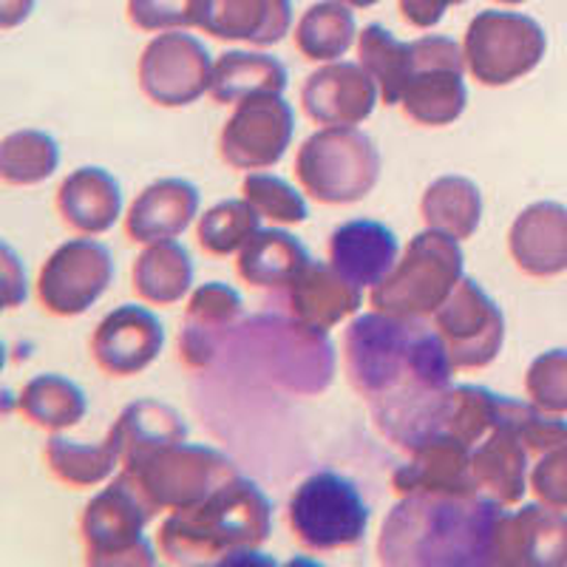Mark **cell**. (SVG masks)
I'll return each instance as SVG.
<instances>
[{
    "mask_svg": "<svg viewBox=\"0 0 567 567\" xmlns=\"http://www.w3.org/2000/svg\"><path fill=\"white\" fill-rule=\"evenodd\" d=\"M261 230V213L241 196L213 205L196 219V241L207 256H239L241 247Z\"/></svg>",
    "mask_w": 567,
    "mask_h": 567,
    "instance_id": "cell-38",
    "label": "cell"
},
{
    "mask_svg": "<svg viewBox=\"0 0 567 567\" xmlns=\"http://www.w3.org/2000/svg\"><path fill=\"white\" fill-rule=\"evenodd\" d=\"M463 45L443 34H423L412 40V80H409L400 111L423 128H445L463 116L468 105L465 89Z\"/></svg>",
    "mask_w": 567,
    "mask_h": 567,
    "instance_id": "cell-10",
    "label": "cell"
},
{
    "mask_svg": "<svg viewBox=\"0 0 567 567\" xmlns=\"http://www.w3.org/2000/svg\"><path fill=\"white\" fill-rule=\"evenodd\" d=\"M503 511L485 494L400 496L383 519L378 559L392 567H483Z\"/></svg>",
    "mask_w": 567,
    "mask_h": 567,
    "instance_id": "cell-2",
    "label": "cell"
},
{
    "mask_svg": "<svg viewBox=\"0 0 567 567\" xmlns=\"http://www.w3.org/2000/svg\"><path fill=\"white\" fill-rule=\"evenodd\" d=\"M287 65L267 52H225L213 65L210 97L219 105H239L256 94H284Z\"/></svg>",
    "mask_w": 567,
    "mask_h": 567,
    "instance_id": "cell-30",
    "label": "cell"
},
{
    "mask_svg": "<svg viewBox=\"0 0 567 567\" xmlns=\"http://www.w3.org/2000/svg\"><path fill=\"white\" fill-rule=\"evenodd\" d=\"M358 23L352 7L341 0L312 3L296 23V49L310 63H336L358 45Z\"/></svg>",
    "mask_w": 567,
    "mask_h": 567,
    "instance_id": "cell-34",
    "label": "cell"
},
{
    "mask_svg": "<svg viewBox=\"0 0 567 567\" xmlns=\"http://www.w3.org/2000/svg\"><path fill=\"white\" fill-rule=\"evenodd\" d=\"M18 409L32 425L58 434L65 429H74L85 417L89 400L74 381L63 378V374L45 372L34 374L32 381L20 389Z\"/></svg>",
    "mask_w": 567,
    "mask_h": 567,
    "instance_id": "cell-35",
    "label": "cell"
},
{
    "mask_svg": "<svg viewBox=\"0 0 567 567\" xmlns=\"http://www.w3.org/2000/svg\"><path fill=\"white\" fill-rule=\"evenodd\" d=\"M125 14L140 32H179L199 27V0H128Z\"/></svg>",
    "mask_w": 567,
    "mask_h": 567,
    "instance_id": "cell-41",
    "label": "cell"
},
{
    "mask_svg": "<svg viewBox=\"0 0 567 567\" xmlns=\"http://www.w3.org/2000/svg\"><path fill=\"white\" fill-rule=\"evenodd\" d=\"M381 103V89L361 63L336 60L312 71L301 85V105L318 125H361Z\"/></svg>",
    "mask_w": 567,
    "mask_h": 567,
    "instance_id": "cell-18",
    "label": "cell"
},
{
    "mask_svg": "<svg viewBox=\"0 0 567 567\" xmlns=\"http://www.w3.org/2000/svg\"><path fill=\"white\" fill-rule=\"evenodd\" d=\"M372 511L358 485L336 471H316L290 496L287 523L292 539L312 554L361 545Z\"/></svg>",
    "mask_w": 567,
    "mask_h": 567,
    "instance_id": "cell-7",
    "label": "cell"
},
{
    "mask_svg": "<svg viewBox=\"0 0 567 567\" xmlns=\"http://www.w3.org/2000/svg\"><path fill=\"white\" fill-rule=\"evenodd\" d=\"M114 252L94 236L60 245L38 272V301L49 316L78 318L114 284Z\"/></svg>",
    "mask_w": 567,
    "mask_h": 567,
    "instance_id": "cell-11",
    "label": "cell"
},
{
    "mask_svg": "<svg viewBox=\"0 0 567 567\" xmlns=\"http://www.w3.org/2000/svg\"><path fill=\"white\" fill-rule=\"evenodd\" d=\"M241 196L261 213V219H270L272 225H303L310 219L307 199L298 194L296 187L276 174H247L241 182Z\"/></svg>",
    "mask_w": 567,
    "mask_h": 567,
    "instance_id": "cell-39",
    "label": "cell"
},
{
    "mask_svg": "<svg viewBox=\"0 0 567 567\" xmlns=\"http://www.w3.org/2000/svg\"><path fill=\"white\" fill-rule=\"evenodd\" d=\"M519 409H523V400L508 398L503 423L496 425L483 443L474 445V454H471L480 494L491 496L505 508L523 503V496L530 488V468L536 463L516 425Z\"/></svg>",
    "mask_w": 567,
    "mask_h": 567,
    "instance_id": "cell-17",
    "label": "cell"
},
{
    "mask_svg": "<svg viewBox=\"0 0 567 567\" xmlns=\"http://www.w3.org/2000/svg\"><path fill=\"white\" fill-rule=\"evenodd\" d=\"M508 252L516 270L530 278L567 272V207L559 202L525 207L508 230Z\"/></svg>",
    "mask_w": 567,
    "mask_h": 567,
    "instance_id": "cell-22",
    "label": "cell"
},
{
    "mask_svg": "<svg viewBox=\"0 0 567 567\" xmlns=\"http://www.w3.org/2000/svg\"><path fill=\"white\" fill-rule=\"evenodd\" d=\"M432 321L457 369L474 372L491 367L505 347V316L499 303L468 276L434 312Z\"/></svg>",
    "mask_w": 567,
    "mask_h": 567,
    "instance_id": "cell-14",
    "label": "cell"
},
{
    "mask_svg": "<svg viewBox=\"0 0 567 567\" xmlns=\"http://www.w3.org/2000/svg\"><path fill=\"white\" fill-rule=\"evenodd\" d=\"M292 323L327 336L363 307V290L329 261H310L284 290Z\"/></svg>",
    "mask_w": 567,
    "mask_h": 567,
    "instance_id": "cell-21",
    "label": "cell"
},
{
    "mask_svg": "<svg viewBox=\"0 0 567 567\" xmlns=\"http://www.w3.org/2000/svg\"><path fill=\"white\" fill-rule=\"evenodd\" d=\"M548 34L539 20L523 12L485 9L471 20L463 38L468 74L485 89H505L539 69Z\"/></svg>",
    "mask_w": 567,
    "mask_h": 567,
    "instance_id": "cell-8",
    "label": "cell"
},
{
    "mask_svg": "<svg viewBox=\"0 0 567 567\" xmlns=\"http://www.w3.org/2000/svg\"><path fill=\"white\" fill-rule=\"evenodd\" d=\"M465 0H398L400 18L414 29H434L445 18V12Z\"/></svg>",
    "mask_w": 567,
    "mask_h": 567,
    "instance_id": "cell-43",
    "label": "cell"
},
{
    "mask_svg": "<svg viewBox=\"0 0 567 567\" xmlns=\"http://www.w3.org/2000/svg\"><path fill=\"white\" fill-rule=\"evenodd\" d=\"M400 241L392 227L374 219H352L329 236V265L358 287H378L394 270Z\"/></svg>",
    "mask_w": 567,
    "mask_h": 567,
    "instance_id": "cell-25",
    "label": "cell"
},
{
    "mask_svg": "<svg viewBox=\"0 0 567 567\" xmlns=\"http://www.w3.org/2000/svg\"><path fill=\"white\" fill-rule=\"evenodd\" d=\"M468 443L449 434L423 440L409 452V460L394 471L392 488L398 496L437 494V496H471L480 494L471 465Z\"/></svg>",
    "mask_w": 567,
    "mask_h": 567,
    "instance_id": "cell-19",
    "label": "cell"
},
{
    "mask_svg": "<svg viewBox=\"0 0 567 567\" xmlns=\"http://www.w3.org/2000/svg\"><path fill=\"white\" fill-rule=\"evenodd\" d=\"M343 372L367 400L374 429L403 452L434 437L440 394L457 372L449 347L423 318L363 312L343 332Z\"/></svg>",
    "mask_w": 567,
    "mask_h": 567,
    "instance_id": "cell-1",
    "label": "cell"
},
{
    "mask_svg": "<svg viewBox=\"0 0 567 567\" xmlns=\"http://www.w3.org/2000/svg\"><path fill=\"white\" fill-rule=\"evenodd\" d=\"M34 3L38 0H0V29L9 32V29L20 27L34 12Z\"/></svg>",
    "mask_w": 567,
    "mask_h": 567,
    "instance_id": "cell-45",
    "label": "cell"
},
{
    "mask_svg": "<svg viewBox=\"0 0 567 567\" xmlns=\"http://www.w3.org/2000/svg\"><path fill=\"white\" fill-rule=\"evenodd\" d=\"M465 278V252L449 233L425 227L398 258L394 270L372 287V310L400 318H434Z\"/></svg>",
    "mask_w": 567,
    "mask_h": 567,
    "instance_id": "cell-4",
    "label": "cell"
},
{
    "mask_svg": "<svg viewBox=\"0 0 567 567\" xmlns=\"http://www.w3.org/2000/svg\"><path fill=\"white\" fill-rule=\"evenodd\" d=\"M505 406H508V398L485 386H468V383L449 386L440 398L437 434L457 437L474 449L503 423Z\"/></svg>",
    "mask_w": 567,
    "mask_h": 567,
    "instance_id": "cell-31",
    "label": "cell"
},
{
    "mask_svg": "<svg viewBox=\"0 0 567 567\" xmlns=\"http://www.w3.org/2000/svg\"><path fill=\"white\" fill-rule=\"evenodd\" d=\"M213 65L207 45L199 38L179 32H162L145 45L136 69L140 91L159 109H185L210 94Z\"/></svg>",
    "mask_w": 567,
    "mask_h": 567,
    "instance_id": "cell-13",
    "label": "cell"
},
{
    "mask_svg": "<svg viewBox=\"0 0 567 567\" xmlns=\"http://www.w3.org/2000/svg\"><path fill=\"white\" fill-rule=\"evenodd\" d=\"M60 219L80 236H103L123 216V187L105 168L71 171L58 187Z\"/></svg>",
    "mask_w": 567,
    "mask_h": 567,
    "instance_id": "cell-26",
    "label": "cell"
},
{
    "mask_svg": "<svg viewBox=\"0 0 567 567\" xmlns=\"http://www.w3.org/2000/svg\"><path fill=\"white\" fill-rule=\"evenodd\" d=\"M165 349V327L148 307L123 303L97 323L91 336V358L109 378L145 372Z\"/></svg>",
    "mask_w": 567,
    "mask_h": 567,
    "instance_id": "cell-16",
    "label": "cell"
},
{
    "mask_svg": "<svg viewBox=\"0 0 567 567\" xmlns=\"http://www.w3.org/2000/svg\"><path fill=\"white\" fill-rule=\"evenodd\" d=\"M241 318H245V301L230 284L207 281L196 287L187 296L185 318H182V363L190 369L210 367L221 352V343L227 341V332L239 327Z\"/></svg>",
    "mask_w": 567,
    "mask_h": 567,
    "instance_id": "cell-20",
    "label": "cell"
},
{
    "mask_svg": "<svg viewBox=\"0 0 567 567\" xmlns=\"http://www.w3.org/2000/svg\"><path fill=\"white\" fill-rule=\"evenodd\" d=\"M341 3H347V7H352V9H372V7H378L381 0H341Z\"/></svg>",
    "mask_w": 567,
    "mask_h": 567,
    "instance_id": "cell-46",
    "label": "cell"
},
{
    "mask_svg": "<svg viewBox=\"0 0 567 567\" xmlns=\"http://www.w3.org/2000/svg\"><path fill=\"white\" fill-rule=\"evenodd\" d=\"M43 457L60 483L78 491L97 488L120 474V454L109 434L103 443H80L58 432L45 440Z\"/></svg>",
    "mask_w": 567,
    "mask_h": 567,
    "instance_id": "cell-33",
    "label": "cell"
},
{
    "mask_svg": "<svg viewBox=\"0 0 567 567\" xmlns=\"http://www.w3.org/2000/svg\"><path fill=\"white\" fill-rule=\"evenodd\" d=\"M156 511L145 503L125 474H116L103 491L91 496L80 516L85 565L97 567H151L156 550L145 528Z\"/></svg>",
    "mask_w": 567,
    "mask_h": 567,
    "instance_id": "cell-6",
    "label": "cell"
},
{
    "mask_svg": "<svg viewBox=\"0 0 567 567\" xmlns=\"http://www.w3.org/2000/svg\"><path fill=\"white\" fill-rule=\"evenodd\" d=\"M270 530V499L239 474L202 503L171 511L159 525V554L171 565H221L261 548Z\"/></svg>",
    "mask_w": 567,
    "mask_h": 567,
    "instance_id": "cell-3",
    "label": "cell"
},
{
    "mask_svg": "<svg viewBox=\"0 0 567 567\" xmlns=\"http://www.w3.org/2000/svg\"><path fill=\"white\" fill-rule=\"evenodd\" d=\"M530 491L539 503L567 511V445L536 460L530 468Z\"/></svg>",
    "mask_w": 567,
    "mask_h": 567,
    "instance_id": "cell-42",
    "label": "cell"
},
{
    "mask_svg": "<svg viewBox=\"0 0 567 567\" xmlns=\"http://www.w3.org/2000/svg\"><path fill=\"white\" fill-rule=\"evenodd\" d=\"M488 565L494 567H565L567 511L548 503L503 511L494 530Z\"/></svg>",
    "mask_w": 567,
    "mask_h": 567,
    "instance_id": "cell-15",
    "label": "cell"
},
{
    "mask_svg": "<svg viewBox=\"0 0 567 567\" xmlns=\"http://www.w3.org/2000/svg\"><path fill=\"white\" fill-rule=\"evenodd\" d=\"M420 216L423 225L432 230L449 233L457 241L471 239L483 221V194L477 182L465 176H440L425 187Z\"/></svg>",
    "mask_w": 567,
    "mask_h": 567,
    "instance_id": "cell-32",
    "label": "cell"
},
{
    "mask_svg": "<svg viewBox=\"0 0 567 567\" xmlns=\"http://www.w3.org/2000/svg\"><path fill=\"white\" fill-rule=\"evenodd\" d=\"M525 392L542 412L567 414V349L536 354L525 372Z\"/></svg>",
    "mask_w": 567,
    "mask_h": 567,
    "instance_id": "cell-40",
    "label": "cell"
},
{
    "mask_svg": "<svg viewBox=\"0 0 567 567\" xmlns=\"http://www.w3.org/2000/svg\"><path fill=\"white\" fill-rule=\"evenodd\" d=\"M120 474H125L136 485V491L145 496V503L156 514L159 511L171 514V511L202 503L213 491L239 477V465L213 445L182 440L156 452L136 468H123Z\"/></svg>",
    "mask_w": 567,
    "mask_h": 567,
    "instance_id": "cell-9",
    "label": "cell"
},
{
    "mask_svg": "<svg viewBox=\"0 0 567 567\" xmlns=\"http://www.w3.org/2000/svg\"><path fill=\"white\" fill-rule=\"evenodd\" d=\"M358 63L381 89V103L400 105V97L412 80V43H403L386 27L372 23L358 34Z\"/></svg>",
    "mask_w": 567,
    "mask_h": 567,
    "instance_id": "cell-36",
    "label": "cell"
},
{
    "mask_svg": "<svg viewBox=\"0 0 567 567\" xmlns=\"http://www.w3.org/2000/svg\"><path fill=\"white\" fill-rule=\"evenodd\" d=\"M60 165V145L52 134L34 128L12 131L0 142V179L12 187L43 185Z\"/></svg>",
    "mask_w": 567,
    "mask_h": 567,
    "instance_id": "cell-37",
    "label": "cell"
},
{
    "mask_svg": "<svg viewBox=\"0 0 567 567\" xmlns=\"http://www.w3.org/2000/svg\"><path fill=\"white\" fill-rule=\"evenodd\" d=\"M199 219V190L187 179H156L131 202L125 213V233L136 245L179 239Z\"/></svg>",
    "mask_w": 567,
    "mask_h": 567,
    "instance_id": "cell-24",
    "label": "cell"
},
{
    "mask_svg": "<svg viewBox=\"0 0 567 567\" xmlns=\"http://www.w3.org/2000/svg\"><path fill=\"white\" fill-rule=\"evenodd\" d=\"M496 3H505V7H516V3H525V0H496Z\"/></svg>",
    "mask_w": 567,
    "mask_h": 567,
    "instance_id": "cell-47",
    "label": "cell"
},
{
    "mask_svg": "<svg viewBox=\"0 0 567 567\" xmlns=\"http://www.w3.org/2000/svg\"><path fill=\"white\" fill-rule=\"evenodd\" d=\"M381 151L354 125H323L301 142L296 179L318 205L343 207L363 202L381 182Z\"/></svg>",
    "mask_w": 567,
    "mask_h": 567,
    "instance_id": "cell-5",
    "label": "cell"
},
{
    "mask_svg": "<svg viewBox=\"0 0 567 567\" xmlns=\"http://www.w3.org/2000/svg\"><path fill=\"white\" fill-rule=\"evenodd\" d=\"M131 287L151 307H174L194 290V258L176 239L145 245L131 270Z\"/></svg>",
    "mask_w": 567,
    "mask_h": 567,
    "instance_id": "cell-29",
    "label": "cell"
},
{
    "mask_svg": "<svg viewBox=\"0 0 567 567\" xmlns=\"http://www.w3.org/2000/svg\"><path fill=\"white\" fill-rule=\"evenodd\" d=\"M310 250L281 227L258 230L236 256V272L256 290H287L310 265Z\"/></svg>",
    "mask_w": 567,
    "mask_h": 567,
    "instance_id": "cell-28",
    "label": "cell"
},
{
    "mask_svg": "<svg viewBox=\"0 0 567 567\" xmlns=\"http://www.w3.org/2000/svg\"><path fill=\"white\" fill-rule=\"evenodd\" d=\"M292 134L296 114L284 94H256L233 105L219 131V156L233 171H270L292 145Z\"/></svg>",
    "mask_w": 567,
    "mask_h": 567,
    "instance_id": "cell-12",
    "label": "cell"
},
{
    "mask_svg": "<svg viewBox=\"0 0 567 567\" xmlns=\"http://www.w3.org/2000/svg\"><path fill=\"white\" fill-rule=\"evenodd\" d=\"M3 296H7V307L14 310L23 298H27V276H23V267L18 265V258H14L12 247H3Z\"/></svg>",
    "mask_w": 567,
    "mask_h": 567,
    "instance_id": "cell-44",
    "label": "cell"
},
{
    "mask_svg": "<svg viewBox=\"0 0 567 567\" xmlns=\"http://www.w3.org/2000/svg\"><path fill=\"white\" fill-rule=\"evenodd\" d=\"M120 454V471L136 468L145 460L168 445L187 440V423L182 414L159 400H136L120 412L116 423L109 429Z\"/></svg>",
    "mask_w": 567,
    "mask_h": 567,
    "instance_id": "cell-27",
    "label": "cell"
},
{
    "mask_svg": "<svg viewBox=\"0 0 567 567\" xmlns=\"http://www.w3.org/2000/svg\"><path fill=\"white\" fill-rule=\"evenodd\" d=\"M227 43L256 49L281 43L292 29L290 0H199V27Z\"/></svg>",
    "mask_w": 567,
    "mask_h": 567,
    "instance_id": "cell-23",
    "label": "cell"
}]
</instances>
